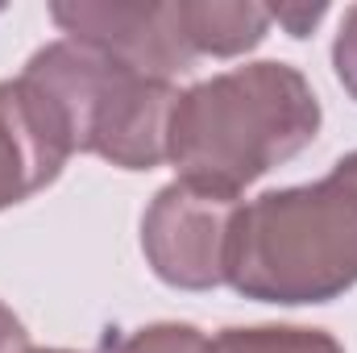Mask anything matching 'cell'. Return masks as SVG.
Segmentation results:
<instances>
[{
  "label": "cell",
  "mask_w": 357,
  "mask_h": 353,
  "mask_svg": "<svg viewBox=\"0 0 357 353\" xmlns=\"http://www.w3.org/2000/svg\"><path fill=\"white\" fill-rule=\"evenodd\" d=\"M324 108L291 63H245L178 91L167 133V163L178 179L241 195L250 183L303 154Z\"/></svg>",
  "instance_id": "6da1fadb"
},
{
  "label": "cell",
  "mask_w": 357,
  "mask_h": 353,
  "mask_svg": "<svg viewBox=\"0 0 357 353\" xmlns=\"http://www.w3.org/2000/svg\"><path fill=\"white\" fill-rule=\"evenodd\" d=\"M229 287L245 299L303 308L357 287V150L320 183L274 187L241 204Z\"/></svg>",
  "instance_id": "7a4b0ae2"
},
{
  "label": "cell",
  "mask_w": 357,
  "mask_h": 353,
  "mask_svg": "<svg viewBox=\"0 0 357 353\" xmlns=\"http://www.w3.org/2000/svg\"><path fill=\"white\" fill-rule=\"evenodd\" d=\"M21 75L54 104L75 154H96L121 171H154L167 163L175 84H158L67 38L33 50Z\"/></svg>",
  "instance_id": "3957f363"
},
{
  "label": "cell",
  "mask_w": 357,
  "mask_h": 353,
  "mask_svg": "<svg viewBox=\"0 0 357 353\" xmlns=\"http://www.w3.org/2000/svg\"><path fill=\"white\" fill-rule=\"evenodd\" d=\"M241 200L191 179L158 187L142 216V254L175 291H212L229 283L233 229Z\"/></svg>",
  "instance_id": "277c9868"
},
{
  "label": "cell",
  "mask_w": 357,
  "mask_h": 353,
  "mask_svg": "<svg viewBox=\"0 0 357 353\" xmlns=\"http://www.w3.org/2000/svg\"><path fill=\"white\" fill-rule=\"evenodd\" d=\"M67 42L108 54L158 84H175L199 59L187 42L183 0H71L50 4Z\"/></svg>",
  "instance_id": "5b68a950"
},
{
  "label": "cell",
  "mask_w": 357,
  "mask_h": 353,
  "mask_svg": "<svg viewBox=\"0 0 357 353\" xmlns=\"http://www.w3.org/2000/svg\"><path fill=\"white\" fill-rule=\"evenodd\" d=\"M71 154L75 150L54 104L25 75L0 80V212L46 191Z\"/></svg>",
  "instance_id": "8992f818"
},
{
  "label": "cell",
  "mask_w": 357,
  "mask_h": 353,
  "mask_svg": "<svg viewBox=\"0 0 357 353\" xmlns=\"http://www.w3.org/2000/svg\"><path fill=\"white\" fill-rule=\"evenodd\" d=\"M183 21L195 59H237L262 46L270 8L245 0H183Z\"/></svg>",
  "instance_id": "52a82bcc"
},
{
  "label": "cell",
  "mask_w": 357,
  "mask_h": 353,
  "mask_svg": "<svg viewBox=\"0 0 357 353\" xmlns=\"http://www.w3.org/2000/svg\"><path fill=\"white\" fill-rule=\"evenodd\" d=\"M208 353H345V345L307 324H233L208 341Z\"/></svg>",
  "instance_id": "ba28073f"
},
{
  "label": "cell",
  "mask_w": 357,
  "mask_h": 353,
  "mask_svg": "<svg viewBox=\"0 0 357 353\" xmlns=\"http://www.w3.org/2000/svg\"><path fill=\"white\" fill-rule=\"evenodd\" d=\"M96 353H208V337L187 320H154L142 329H108Z\"/></svg>",
  "instance_id": "9c48e42d"
},
{
  "label": "cell",
  "mask_w": 357,
  "mask_h": 353,
  "mask_svg": "<svg viewBox=\"0 0 357 353\" xmlns=\"http://www.w3.org/2000/svg\"><path fill=\"white\" fill-rule=\"evenodd\" d=\"M333 71H337L341 88L357 100V4H349L341 17L337 42H333Z\"/></svg>",
  "instance_id": "30bf717a"
},
{
  "label": "cell",
  "mask_w": 357,
  "mask_h": 353,
  "mask_svg": "<svg viewBox=\"0 0 357 353\" xmlns=\"http://www.w3.org/2000/svg\"><path fill=\"white\" fill-rule=\"evenodd\" d=\"M328 17V4H278L270 8V21H278L291 38H307Z\"/></svg>",
  "instance_id": "8fae6325"
},
{
  "label": "cell",
  "mask_w": 357,
  "mask_h": 353,
  "mask_svg": "<svg viewBox=\"0 0 357 353\" xmlns=\"http://www.w3.org/2000/svg\"><path fill=\"white\" fill-rule=\"evenodd\" d=\"M0 353H29V329L8 303H0Z\"/></svg>",
  "instance_id": "7c38bea8"
},
{
  "label": "cell",
  "mask_w": 357,
  "mask_h": 353,
  "mask_svg": "<svg viewBox=\"0 0 357 353\" xmlns=\"http://www.w3.org/2000/svg\"><path fill=\"white\" fill-rule=\"evenodd\" d=\"M29 353H75V350H29Z\"/></svg>",
  "instance_id": "4fadbf2b"
}]
</instances>
